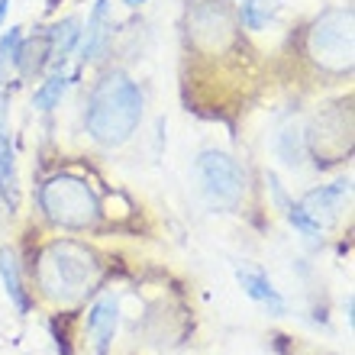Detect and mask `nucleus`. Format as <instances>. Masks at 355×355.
Masks as SVG:
<instances>
[{"instance_id":"4","label":"nucleus","mask_w":355,"mask_h":355,"mask_svg":"<svg viewBox=\"0 0 355 355\" xmlns=\"http://www.w3.org/2000/svg\"><path fill=\"white\" fill-rule=\"evenodd\" d=\"M304 55L320 75L346 78L352 75V7H327L313 17L304 39Z\"/></svg>"},{"instance_id":"3","label":"nucleus","mask_w":355,"mask_h":355,"mask_svg":"<svg viewBox=\"0 0 355 355\" xmlns=\"http://www.w3.org/2000/svg\"><path fill=\"white\" fill-rule=\"evenodd\" d=\"M39 210L52 226L62 230H94L101 223V197L78 175H52L39 187Z\"/></svg>"},{"instance_id":"14","label":"nucleus","mask_w":355,"mask_h":355,"mask_svg":"<svg viewBox=\"0 0 355 355\" xmlns=\"http://www.w3.org/2000/svg\"><path fill=\"white\" fill-rule=\"evenodd\" d=\"M239 26L249 33H265L281 17V0H243L239 3Z\"/></svg>"},{"instance_id":"2","label":"nucleus","mask_w":355,"mask_h":355,"mask_svg":"<svg viewBox=\"0 0 355 355\" xmlns=\"http://www.w3.org/2000/svg\"><path fill=\"white\" fill-rule=\"evenodd\" d=\"M39 291L55 304H78L101 284V262L81 243L55 239L39 255L36 265Z\"/></svg>"},{"instance_id":"9","label":"nucleus","mask_w":355,"mask_h":355,"mask_svg":"<svg viewBox=\"0 0 355 355\" xmlns=\"http://www.w3.org/2000/svg\"><path fill=\"white\" fill-rule=\"evenodd\" d=\"M46 39H49V68L52 71H62L65 62L78 52V39H81V19L78 17H65L52 23L46 29Z\"/></svg>"},{"instance_id":"8","label":"nucleus","mask_w":355,"mask_h":355,"mask_svg":"<svg viewBox=\"0 0 355 355\" xmlns=\"http://www.w3.org/2000/svg\"><path fill=\"white\" fill-rule=\"evenodd\" d=\"M110 0H94V10L87 13V23L81 26L78 55L81 62H97L110 46Z\"/></svg>"},{"instance_id":"7","label":"nucleus","mask_w":355,"mask_h":355,"mask_svg":"<svg viewBox=\"0 0 355 355\" xmlns=\"http://www.w3.org/2000/svg\"><path fill=\"white\" fill-rule=\"evenodd\" d=\"M349 194H352V178H339L333 184H320V187H313V191H307L297 204L323 226L327 220L339 216V210L349 204Z\"/></svg>"},{"instance_id":"6","label":"nucleus","mask_w":355,"mask_h":355,"mask_svg":"<svg viewBox=\"0 0 355 355\" xmlns=\"http://www.w3.org/2000/svg\"><path fill=\"white\" fill-rule=\"evenodd\" d=\"M116 327H120V300L116 294H101L87 310V336L97 355H107V349L113 346Z\"/></svg>"},{"instance_id":"13","label":"nucleus","mask_w":355,"mask_h":355,"mask_svg":"<svg viewBox=\"0 0 355 355\" xmlns=\"http://www.w3.org/2000/svg\"><path fill=\"white\" fill-rule=\"evenodd\" d=\"M0 278H3L7 297H10V304L17 307V313H29V294H26V288H23V268H19V259L10 245L0 249Z\"/></svg>"},{"instance_id":"5","label":"nucleus","mask_w":355,"mask_h":355,"mask_svg":"<svg viewBox=\"0 0 355 355\" xmlns=\"http://www.w3.org/2000/svg\"><path fill=\"white\" fill-rule=\"evenodd\" d=\"M197 181H200V191H204L207 204L216 207V210H236L245 197V171L243 165L230 155V152L220 149H207L197 155L194 162Z\"/></svg>"},{"instance_id":"15","label":"nucleus","mask_w":355,"mask_h":355,"mask_svg":"<svg viewBox=\"0 0 355 355\" xmlns=\"http://www.w3.org/2000/svg\"><path fill=\"white\" fill-rule=\"evenodd\" d=\"M65 91H68V75L65 71H52V75L33 91V107L42 113L55 110L58 103H62V97H65Z\"/></svg>"},{"instance_id":"16","label":"nucleus","mask_w":355,"mask_h":355,"mask_svg":"<svg viewBox=\"0 0 355 355\" xmlns=\"http://www.w3.org/2000/svg\"><path fill=\"white\" fill-rule=\"evenodd\" d=\"M23 26H10L3 36H0V85L10 78V71H13V65H17V49L19 42H23Z\"/></svg>"},{"instance_id":"18","label":"nucleus","mask_w":355,"mask_h":355,"mask_svg":"<svg viewBox=\"0 0 355 355\" xmlns=\"http://www.w3.org/2000/svg\"><path fill=\"white\" fill-rule=\"evenodd\" d=\"M7 10H10V0H0V26L7 23Z\"/></svg>"},{"instance_id":"19","label":"nucleus","mask_w":355,"mask_h":355,"mask_svg":"<svg viewBox=\"0 0 355 355\" xmlns=\"http://www.w3.org/2000/svg\"><path fill=\"white\" fill-rule=\"evenodd\" d=\"M139 3H146V0H126V7H139Z\"/></svg>"},{"instance_id":"12","label":"nucleus","mask_w":355,"mask_h":355,"mask_svg":"<svg viewBox=\"0 0 355 355\" xmlns=\"http://www.w3.org/2000/svg\"><path fill=\"white\" fill-rule=\"evenodd\" d=\"M275 155L284 168H300L307 159V126L300 120H288L275 132Z\"/></svg>"},{"instance_id":"17","label":"nucleus","mask_w":355,"mask_h":355,"mask_svg":"<svg viewBox=\"0 0 355 355\" xmlns=\"http://www.w3.org/2000/svg\"><path fill=\"white\" fill-rule=\"evenodd\" d=\"M284 214H288V223L294 226L300 236H307V239H320V236H323V226H320L300 204H294V200H291V204L284 207Z\"/></svg>"},{"instance_id":"10","label":"nucleus","mask_w":355,"mask_h":355,"mask_svg":"<svg viewBox=\"0 0 355 355\" xmlns=\"http://www.w3.org/2000/svg\"><path fill=\"white\" fill-rule=\"evenodd\" d=\"M236 281H239V288H243L245 297H252L255 304H262L271 317H284V313H288V304H284V297H281L278 288H275V284L265 278L262 271L236 268Z\"/></svg>"},{"instance_id":"1","label":"nucleus","mask_w":355,"mask_h":355,"mask_svg":"<svg viewBox=\"0 0 355 355\" xmlns=\"http://www.w3.org/2000/svg\"><path fill=\"white\" fill-rule=\"evenodd\" d=\"M142 123V91L126 71H107L87 94L85 126L103 149H116L132 139Z\"/></svg>"},{"instance_id":"11","label":"nucleus","mask_w":355,"mask_h":355,"mask_svg":"<svg viewBox=\"0 0 355 355\" xmlns=\"http://www.w3.org/2000/svg\"><path fill=\"white\" fill-rule=\"evenodd\" d=\"M0 197L7 204H17V155L10 142L7 126V94L0 91Z\"/></svg>"}]
</instances>
